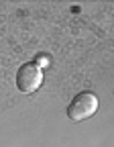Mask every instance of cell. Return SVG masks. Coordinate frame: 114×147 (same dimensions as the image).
Here are the masks:
<instances>
[{"mask_svg":"<svg viewBox=\"0 0 114 147\" xmlns=\"http://www.w3.org/2000/svg\"><path fill=\"white\" fill-rule=\"evenodd\" d=\"M45 63H47V57H43V55H41V57H39V61H37V65L41 67V65H45Z\"/></svg>","mask_w":114,"mask_h":147,"instance_id":"3","label":"cell"},{"mask_svg":"<svg viewBox=\"0 0 114 147\" xmlns=\"http://www.w3.org/2000/svg\"><path fill=\"white\" fill-rule=\"evenodd\" d=\"M96 110H98V96L92 92H80L67 106V117L75 123H82L92 115H96Z\"/></svg>","mask_w":114,"mask_h":147,"instance_id":"1","label":"cell"},{"mask_svg":"<svg viewBox=\"0 0 114 147\" xmlns=\"http://www.w3.org/2000/svg\"><path fill=\"white\" fill-rule=\"evenodd\" d=\"M43 84V71L35 61L23 63L16 71V88L25 92V94H31V92L39 90V86Z\"/></svg>","mask_w":114,"mask_h":147,"instance_id":"2","label":"cell"}]
</instances>
